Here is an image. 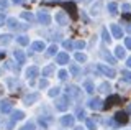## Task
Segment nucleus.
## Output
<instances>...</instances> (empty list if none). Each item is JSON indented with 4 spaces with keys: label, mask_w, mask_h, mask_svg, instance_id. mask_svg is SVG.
<instances>
[{
    "label": "nucleus",
    "mask_w": 131,
    "mask_h": 130,
    "mask_svg": "<svg viewBox=\"0 0 131 130\" xmlns=\"http://www.w3.org/2000/svg\"><path fill=\"white\" fill-rule=\"evenodd\" d=\"M8 26L12 28V30H25L26 26H21L18 22H16V18H8Z\"/></svg>",
    "instance_id": "nucleus-6"
},
{
    "label": "nucleus",
    "mask_w": 131,
    "mask_h": 130,
    "mask_svg": "<svg viewBox=\"0 0 131 130\" xmlns=\"http://www.w3.org/2000/svg\"><path fill=\"white\" fill-rule=\"evenodd\" d=\"M128 31H129V33H131V25H129V26H128Z\"/></svg>",
    "instance_id": "nucleus-48"
},
{
    "label": "nucleus",
    "mask_w": 131,
    "mask_h": 130,
    "mask_svg": "<svg viewBox=\"0 0 131 130\" xmlns=\"http://www.w3.org/2000/svg\"><path fill=\"white\" fill-rule=\"evenodd\" d=\"M118 100H120V97H118V96H112L110 99H106V104L103 105V109L112 107V105H115V102H118Z\"/></svg>",
    "instance_id": "nucleus-12"
},
{
    "label": "nucleus",
    "mask_w": 131,
    "mask_h": 130,
    "mask_svg": "<svg viewBox=\"0 0 131 130\" xmlns=\"http://www.w3.org/2000/svg\"><path fill=\"white\" fill-rule=\"evenodd\" d=\"M38 74H39V69H38L36 66H31V68H28V71H26V78H28V79H35Z\"/></svg>",
    "instance_id": "nucleus-8"
},
{
    "label": "nucleus",
    "mask_w": 131,
    "mask_h": 130,
    "mask_svg": "<svg viewBox=\"0 0 131 130\" xmlns=\"http://www.w3.org/2000/svg\"><path fill=\"white\" fill-rule=\"evenodd\" d=\"M25 117V114L21 112V110H16V112H13V120H21Z\"/></svg>",
    "instance_id": "nucleus-27"
},
{
    "label": "nucleus",
    "mask_w": 131,
    "mask_h": 130,
    "mask_svg": "<svg viewBox=\"0 0 131 130\" xmlns=\"http://www.w3.org/2000/svg\"><path fill=\"white\" fill-rule=\"evenodd\" d=\"M103 38L106 40V41H108V40H110V36H108V31H106V30H103Z\"/></svg>",
    "instance_id": "nucleus-42"
},
{
    "label": "nucleus",
    "mask_w": 131,
    "mask_h": 130,
    "mask_svg": "<svg viewBox=\"0 0 131 130\" xmlns=\"http://www.w3.org/2000/svg\"><path fill=\"white\" fill-rule=\"evenodd\" d=\"M84 86H85V89H87V92H93V86H92V81H90V79L85 81Z\"/></svg>",
    "instance_id": "nucleus-26"
},
{
    "label": "nucleus",
    "mask_w": 131,
    "mask_h": 130,
    "mask_svg": "<svg viewBox=\"0 0 131 130\" xmlns=\"http://www.w3.org/2000/svg\"><path fill=\"white\" fill-rule=\"evenodd\" d=\"M84 115H85L84 110H79V119H84Z\"/></svg>",
    "instance_id": "nucleus-44"
},
{
    "label": "nucleus",
    "mask_w": 131,
    "mask_h": 130,
    "mask_svg": "<svg viewBox=\"0 0 131 130\" xmlns=\"http://www.w3.org/2000/svg\"><path fill=\"white\" fill-rule=\"evenodd\" d=\"M75 59L79 61V63H85V61H87V56H85L84 53H77V54H75Z\"/></svg>",
    "instance_id": "nucleus-25"
},
{
    "label": "nucleus",
    "mask_w": 131,
    "mask_h": 130,
    "mask_svg": "<svg viewBox=\"0 0 131 130\" xmlns=\"http://www.w3.org/2000/svg\"><path fill=\"white\" fill-rule=\"evenodd\" d=\"M72 46H74V43H72V41H64V48H66V50H71Z\"/></svg>",
    "instance_id": "nucleus-36"
},
{
    "label": "nucleus",
    "mask_w": 131,
    "mask_h": 130,
    "mask_svg": "<svg viewBox=\"0 0 131 130\" xmlns=\"http://www.w3.org/2000/svg\"><path fill=\"white\" fill-rule=\"evenodd\" d=\"M10 41H12V36H10V35H2V36H0V46L8 44Z\"/></svg>",
    "instance_id": "nucleus-18"
},
{
    "label": "nucleus",
    "mask_w": 131,
    "mask_h": 130,
    "mask_svg": "<svg viewBox=\"0 0 131 130\" xmlns=\"http://www.w3.org/2000/svg\"><path fill=\"white\" fill-rule=\"evenodd\" d=\"M61 124H62L64 127H72L74 125V117L72 115H64L62 119H61Z\"/></svg>",
    "instance_id": "nucleus-10"
},
{
    "label": "nucleus",
    "mask_w": 131,
    "mask_h": 130,
    "mask_svg": "<svg viewBox=\"0 0 131 130\" xmlns=\"http://www.w3.org/2000/svg\"><path fill=\"white\" fill-rule=\"evenodd\" d=\"M69 94H71V96H79V87H75V86L67 87V96Z\"/></svg>",
    "instance_id": "nucleus-19"
},
{
    "label": "nucleus",
    "mask_w": 131,
    "mask_h": 130,
    "mask_svg": "<svg viewBox=\"0 0 131 130\" xmlns=\"http://www.w3.org/2000/svg\"><path fill=\"white\" fill-rule=\"evenodd\" d=\"M115 119H116V122H120V124H125V122L128 120V117H126L125 112H118L116 115H115Z\"/></svg>",
    "instance_id": "nucleus-15"
},
{
    "label": "nucleus",
    "mask_w": 131,
    "mask_h": 130,
    "mask_svg": "<svg viewBox=\"0 0 131 130\" xmlns=\"http://www.w3.org/2000/svg\"><path fill=\"white\" fill-rule=\"evenodd\" d=\"M71 72L74 74V78H79V74H80V69H79V66L72 64V66H71Z\"/></svg>",
    "instance_id": "nucleus-23"
},
{
    "label": "nucleus",
    "mask_w": 131,
    "mask_h": 130,
    "mask_svg": "<svg viewBox=\"0 0 131 130\" xmlns=\"http://www.w3.org/2000/svg\"><path fill=\"white\" fill-rule=\"evenodd\" d=\"M125 44H126V48H129V50H131V38H126L125 40Z\"/></svg>",
    "instance_id": "nucleus-41"
},
{
    "label": "nucleus",
    "mask_w": 131,
    "mask_h": 130,
    "mask_svg": "<svg viewBox=\"0 0 131 130\" xmlns=\"http://www.w3.org/2000/svg\"><path fill=\"white\" fill-rule=\"evenodd\" d=\"M116 10H118V5H116V3H115V2L108 3V12H110V13H112V15H115V13H116Z\"/></svg>",
    "instance_id": "nucleus-21"
},
{
    "label": "nucleus",
    "mask_w": 131,
    "mask_h": 130,
    "mask_svg": "<svg viewBox=\"0 0 131 130\" xmlns=\"http://www.w3.org/2000/svg\"><path fill=\"white\" fill-rule=\"evenodd\" d=\"M100 104H102L100 99H92V100L89 102V107H90V109H103Z\"/></svg>",
    "instance_id": "nucleus-13"
},
{
    "label": "nucleus",
    "mask_w": 131,
    "mask_h": 130,
    "mask_svg": "<svg viewBox=\"0 0 131 130\" xmlns=\"http://www.w3.org/2000/svg\"><path fill=\"white\" fill-rule=\"evenodd\" d=\"M57 109H59V110H66V109H67V97L59 99V102H57Z\"/></svg>",
    "instance_id": "nucleus-16"
},
{
    "label": "nucleus",
    "mask_w": 131,
    "mask_h": 130,
    "mask_svg": "<svg viewBox=\"0 0 131 130\" xmlns=\"http://www.w3.org/2000/svg\"><path fill=\"white\" fill-rule=\"evenodd\" d=\"M74 46H75L77 50H84V48H85V41L79 40V41H75V43H74Z\"/></svg>",
    "instance_id": "nucleus-29"
},
{
    "label": "nucleus",
    "mask_w": 131,
    "mask_h": 130,
    "mask_svg": "<svg viewBox=\"0 0 131 130\" xmlns=\"http://www.w3.org/2000/svg\"><path fill=\"white\" fill-rule=\"evenodd\" d=\"M56 63L57 64H67L69 63V54L67 53H59L56 56Z\"/></svg>",
    "instance_id": "nucleus-5"
},
{
    "label": "nucleus",
    "mask_w": 131,
    "mask_h": 130,
    "mask_svg": "<svg viewBox=\"0 0 131 130\" xmlns=\"http://www.w3.org/2000/svg\"><path fill=\"white\" fill-rule=\"evenodd\" d=\"M105 58H106V59H108V61H110V63H115V58H112V56H110V54H105Z\"/></svg>",
    "instance_id": "nucleus-43"
},
{
    "label": "nucleus",
    "mask_w": 131,
    "mask_h": 130,
    "mask_svg": "<svg viewBox=\"0 0 131 130\" xmlns=\"http://www.w3.org/2000/svg\"><path fill=\"white\" fill-rule=\"evenodd\" d=\"M87 128L89 130H97V124L93 119H87Z\"/></svg>",
    "instance_id": "nucleus-20"
},
{
    "label": "nucleus",
    "mask_w": 131,
    "mask_h": 130,
    "mask_svg": "<svg viewBox=\"0 0 131 130\" xmlns=\"http://www.w3.org/2000/svg\"><path fill=\"white\" fill-rule=\"evenodd\" d=\"M121 76H123L126 81H131V72H129V71H121Z\"/></svg>",
    "instance_id": "nucleus-32"
},
{
    "label": "nucleus",
    "mask_w": 131,
    "mask_h": 130,
    "mask_svg": "<svg viewBox=\"0 0 131 130\" xmlns=\"http://www.w3.org/2000/svg\"><path fill=\"white\" fill-rule=\"evenodd\" d=\"M110 30H112V33L115 38H121V35H123V31H121V28L116 25V23H112L110 25Z\"/></svg>",
    "instance_id": "nucleus-7"
},
{
    "label": "nucleus",
    "mask_w": 131,
    "mask_h": 130,
    "mask_svg": "<svg viewBox=\"0 0 131 130\" xmlns=\"http://www.w3.org/2000/svg\"><path fill=\"white\" fill-rule=\"evenodd\" d=\"M13 56H15V59L18 61L20 64H25V61H26V56H25V53H23V51H20V50H18V51H15V53H13Z\"/></svg>",
    "instance_id": "nucleus-11"
},
{
    "label": "nucleus",
    "mask_w": 131,
    "mask_h": 130,
    "mask_svg": "<svg viewBox=\"0 0 131 130\" xmlns=\"http://www.w3.org/2000/svg\"><path fill=\"white\" fill-rule=\"evenodd\" d=\"M21 130H35V124H33V122H30V124H26Z\"/></svg>",
    "instance_id": "nucleus-33"
},
{
    "label": "nucleus",
    "mask_w": 131,
    "mask_h": 130,
    "mask_svg": "<svg viewBox=\"0 0 131 130\" xmlns=\"http://www.w3.org/2000/svg\"><path fill=\"white\" fill-rule=\"evenodd\" d=\"M21 18L28 20V22H33V20H35V17H33L31 13H28V12H23V13H21Z\"/></svg>",
    "instance_id": "nucleus-28"
},
{
    "label": "nucleus",
    "mask_w": 131,
    "mask_h": 130,
    "mask_svg": "<svg viewBox=\"0 0 131 130\" xmlns=\"http://www.w3.org/2000/svg\"><path fill=\"white\" fill-rule=\"evenodd\" d=\"M39 87H41V89H43V87H48V81H46V79H43V81L39 82Z\"/></svg>",
    "instance_id": "nucleus-40"
},
{
    "label": "nucleus",
    "mask_w": 131,
    "mask_h": 130,
    "mask_svg": "<svg viewBox=\"0 0 131 130\" xmlns=\"http://www.w3.org/2000/svg\"><path fill=\"white\" fill-rule=\"evenodd\" d=\"M129 110H131V105H129Z\"/></svg>",
    "instance_id": "nucleus-49"
},
{
    "label": "nucleus",
    "mask_w": 131,
    "mask_h": 130,
    "mask_svg": "<svg viewBox=\"0 0 131 130\" xmlns=\"http://www.w3.org/2000/svg\"><path fill=\"white\" fill-rule=\"evenodd\" d=\"M49 96H51V97H56V96H59V87H52L51 91H49Z\"/></svg>",
    "instance_id": "nucleus-30"
},
{
    "label": "nucleus",
    "mask_w": 131,
    "mask_h": 130,
    "mask_svg": "<svg viewBox=\"0 0 131 130\" xmlns=\"http://www.w3.org/2000/svg\"><path fill=\"white\" fill-rule=\"evenodd\" d=\"M25 0H13V3H23Z\"/></svg>",
    "instance_id": "nucleus-45"
},
{
    "label": "nucleus",
    "mask_w": 131,
    "mask_h": 130,
    "mask_svg": "<svg viewBox=\"0 0 131 130\" xmlns=\"http://www.w3.org/2000/svg\"><path fill=\"white\" fill-rule=\"evenodd\" d=\"M126 64H128V68H131V58H129L128 61H126Z\"/></svg>",
    "instance_id": "nucleus-46"
},
{
    "label": "nucleus",
    "mask_w": 131,
    "mask_h": 130,
    "mask_svg": "<svg viewBox=\"0 0 131 130\" xmlns=\"http://www.w3.org/2000/svg\"><path fill=\"white\" fill-rule=\"evenodd\" d=\"M115 54H116V58H125V48L118 46L116 50H115Z\"/></svg>",
    "instance_id": "nucleus-22"
},
{
    "label": "nucleus",
    "mask_w": 131,
    "mask_h": 130,
    "mask_svg": "<svg viewBox=\"0 0 131 130\" xmlns=\"http://www.w3.org/2000/svg\"><path fill=\"white\" fill-rule=\"evenodd\" d=\"M38 99H39V94H36V92H35V94H31V96L25 97V102H26L28 105H30L31 102H35V100H38Z\"/></svg>",
    "instance_id": "nucleus-17"
},
{
    "label": "nucleus",
    "mask_w": 131,
    "mask_h": 130,
    "mask_svg": "<svg viewBox=\"0 0 131 130\" xmlns=\"http://www.w3.org/2000/svg\"><path fill=\"white\" fill-rule=\"evenodd\" d=\"M97 68H98V71L103 72L106 78H115V76H116V71H115L113 68H108V66H105V64H98Z\"/></svg>",
    "instance_id": "nucleus-1"
},
{
    "label": "nucleus",
    "mask_w": 131,
    "mask_h": 130,
    "mask_svg": "<svg viewBox=\"0 0 131 130\" xmlns=\"http://www.w3.org/2000/svg\"><path fill=\"white\" fill-rule=\"evenodd\" d=\"M66 78H67V71L61 69V71H59V79H66Z\"/></svg>",
    "instance_id": "nucleus-35"
},
{
    "label": "nucleus",
    "mask_w": 131,
    "mask_h": 130,
    "mask_svg": "<svg viewBox=\"0 0 131 130\" xmlns=\"http://www.w3.org/2000/svg\"><path fill=\"white\" fill-rule=\"evenodd\" d=\"M56 51H57V46H56V44H52V46H49V50H48V54L54 56V54H56Z\"/></svg>",
    "instance_id": "nucleus-31"
},
{
    "label": "nucleus",
    "mask_w": 131,
    "mask_h": 130,
    "mask_svg": "<svg viewBox=\"0 0 131 130\" xmlns=\"http://www.w3.org/2000/svg\"><path fill=\"white\" fill-rule=\"evenodd\" d=\"M56 22L59 23V25H67L69 17L66 15V12H56Z\"/></svg>",
    "instance_id": "nucleus-3"
},
{
    "label": "nucleus",
    "mask_w": 131,
    "mask_h": 130,
    "mask_svg": "<svg viewBox=\"0 0 131 130\" xmlns=\"http://www.w3.org/2000/svg\"><path fill=\"white\" fill-rule=\"evenodd\" d=\"M31 50L33 51H44V50H46V44H44V41H35V43H33L31 44Z\"/></svg>",
    "instance_id": "nucleus-9"
},
{
    "label": "nucleus",
    "mask_w": 131,
    "mask_h": 130,
    "mask_svg": "<svg viewBox=\"0 0 131 130\" xmlns=\"http://www.w3.org/2000/svg\"><path fill=\"white\" fill-rule=\"evenodd\" d=\"M75 130H84V128H82V127H75Z\"/></svg>",
    "instance_id": "nucleus-47"
},
{
    "label": "nucleus",
    "mask_w": 131,
    "mask_h": 130,
    "mask_svg": "<svg viewBox=\"0 0 131 130\" xmlns=\"http://www.w3.org/2000/svg\"><path fill=\"white\" fill-rule=\"evenodd\" d=\"M5 22H7V17H5L3 13H0V26H2V25H3Z\"/></svg>",
    "instance_id": "nucleus-39"
},
{
    "label": "nucleus",
    "mask_w": 131,
    "mask_h": 130,
    "mask_svg": "<svg viewBox=\"0 0 131 130\" xmlns=\"http://www.w3.org/2000/svg\"><path fill=\"white\" fill-rule=\"evenodd\" d=\"M12 109H13V105H12L10 100H2L0 102V112L8 114V112H12Z\"/></svg>",
    "instance_id": "nucleus-4"
},
{
    "label": "nucleus",
    "mask_w": 131,
    "mask_h": 130,
    "mask_svg": "<svg viewBox=\"0 0 131 130\" xmlns=\"http://www.w3.org/2000/svg\"><path fill=\"white\" fill-rule=\"evenodd\" d=\"M121 10H123V12H131V5L125 3V5H121Z\"/></svg>",
    "instance_id": "nucleus-37"
},
{
    "label": "nucleus",
    "mask_w": 131,
    "mask_h": 130,
    "mask_svg": "<svg viewBox=\"0 0 131 130\" xmlns=\"http://www.w3.org/2000/svg\"><path fill=\"white\" fill-rule=\"evenodd\" d=\"M100 91H102V92H108V91H110V86H108L106 82L102 84V86H100Z\"/></svg>",
    "instance_id": "nucleus-34"
},
{
    "label": "nucleus",
    "mask_w": 131,
    "mask_h": 130,
    "mask_svg": "<svg viewBox=\"0 0 131 130\" xmlns=\"http://www.w3.org/2000/svg\"><path fill=\"white\" fill-rule=\"evenodd\" d=\"M38 20L43 23V25H49V23H51V17H49V13L46 10H39L38 12Z\"/></svg>",
    "instance_id": "nucleus-2"
},
{
    "label": "nucleus",
    "mask_w": 131,
    "mask_h": 130,
    "mask_svg": "<svg viewBox=\"0 0 131 130\" xmlns=\"http://www.w3.org/2000/svg\"><path fill=\"white\" fill-rule=\"evenodd\" d=\"M7 5H8L7 0H0V10H2V8H7Z\"/></svg>",
    "instance_id": "nucleus-38"
},
{
    "label": "nucleus",
    "mask_w": 131,
    "mask_h": 130,
    "mask_svg": "<svg viewBox=\"0 0 131 130\" xmlns=\"http://www.w3.org/2000/svg\"><path fill=\"white\" fill-rule=\"evenodd\" d=\"M51 72H54V64H48L46 68H43V78H48Z\"/></svg>",
    "instance_id": "nucleus-14"
},
{
    "label": "nucleus",
    "mask_w": 131,
    "mask_h": 130,
    "mask_svg": "<svg viewBox=\"0 0 131 130\" xmlns=\"http://www.w3.org/2000/svg\"><path fill=\"white\" fill-rule=\"evenodd\" d=\"M18 43L21 44V46H26V44H30V38H28V36H20Z\"/></svg>",
    "instance_id": "nucleus-24"
}]
</instances>
